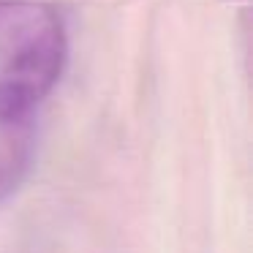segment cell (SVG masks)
I'll return each instance as SVG.
<instances>
[{
	"label": "cell",
	"mask_w": 253,
	"mask_h": 253,
	"mask_svg": "<svg viewBox=\"0 0 253 253\" xmlns=\"http://www.w3.org/2000/svg\"><path fill=\"white\" fill-rule=\"evenodd\" d=\"M66 25L41 0H0V117H33L66 66Z\"/></svg>",
	"instance_id": "obj_1"
},
{
	"label": "cell",
	"mask_w": 253,
	"mask_h": 253,
	"mask_svg": "<svg viewBox=\"0 0 253 253\" xmlns=\"http://www.w3.org/2000/svg\"><path fill=\"white\" fill-rule=\"evenodd\" d=\"M33 153V117H0V196L19 185Z\"/></svg>",
	"instance_id": "obj_2"
}]
</instances>
